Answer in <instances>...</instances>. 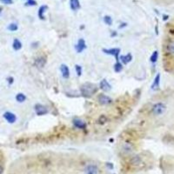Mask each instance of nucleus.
Listing matches in <instances>:
<instances>
[{"mask_svg":"<svg viewBox=\"0 0 174 174\" xmlns=\"http://www.w3.org/2000/svg\"><path fill=\"white\" fill-rule=\"evenodd\" d=\"M81 93L85 97H90L97 91V87L93 84L86 83L83 84L80 88Z\"/></svg>","mask_w":174,"mask_h":174,"instance_id":"1","label":"nucleus"},{"mask_svg":"<svg viewBox=\"0 0 174 174\" xmlns=\"http://www.w3.org/2000/svg\"><path fill=\"white\" fill-rule=\"evenodd\" d=\"M153 115L155 116H160V115H163L166 111V105L162 103V102H159V103H156L153 106Z\"/></svg>","mask_w":174,"mask_h":174,"instance_id":"2","label":"nucleus"},{"mask_svg":"<svg viewBox=\"0 0 174 174\" xmlns=\"http://www.w3.org/2000/svg\"><path fill=\"white\" fill-rule=\"evenodd\" d=\"M166 52L168 57H172L174 61V38H169L166 44Z\"/></svg>","mask_w":174,"mask_h":174,"instance_id":"3","label":"nucleus"},{"mask_svg":"<svg viewBox=\"0 0 174 174\" xmlns=\"http://www.w3.org/2000/svg\"><path fill=\"white\" fill-rule=\"evenodd\" d=\"M103 51H104V53H106V54H110V55H112L115 57V58H116V61L118 62L119 61V53H120V49L118 48H112V49H104L103 50Z\"/></svg>","mask_w":174,"mask_h":174,"instance_id":"4","label":"nucleus"},{"mask_svg":"<svg viewBox=\"0 0 174 174\" xmlns=\"http://www.w3.org/2000/svg\"><path fill=\"white\" fill-rule=\"evenodd\" d=\"M34 109H35V111H36V113H37L38 116L44 115V114H46V113L48 112L47 108H46L44 105H43V104H36V105H35Z\"/></svg>","mask_w":174,"mask_h":174,"instance_id":"5","label":"nucleus"},{"mask_svg":"<svg viewBox=\"0 0 174 174\" xmlns=\"http://www.w3.org/2000/svg\"><path fill=\"white\" fill-rule=\"evenodd\" d=\"M85 174H97L98 173V168L95 165H89L84 169Z\"/></svg>","mask_w":174,"mask_h":174,"instance_id":"6","label":"nucleus"},{"mask_svg":"<svg viewBox=\"0 0 174 174\" xmlns=\"http://www.w3.org/2000/svg\"><path fill=\"white\" fill-rule=\"evenodd\" d=\"M4 118L6 119L7 122H9L10 124H13L16 122L17 120V117L16 115L12 113V112H10V111H6L5 114H4Z\"/></svg>","mask_w":174,"mask_h":174,"instance_id":"7","label":"nucleus"},{"mask_svg":"<svg viewBox=\"0 0 174 174\" xmlns=\"http://www.w3.org/2000/svg\"><path fill=\"white\" fill-rule=\"evenodd\" d=\"M98 102L101 104H111V98L109 97L106 95H104V94H101L98 96V98H97Z\"/></svg>","mask_w":174,"mask_h":174,"instance_id":"8","label":"nucleus"},{"mask_svg":"<svg viewBox=\"0 0 174 174\" xmlns=\"http://www.w3.org/2000/svg\"><path fill=\"white\" fill-rule=\"evenodd\" d=\"M75 48H76L77 51L78 53L82 52L86 48V44H85V41L84 40L83 38H81V39L78 40L77 44L76 46H75Z\"/></svg>","mask_w":174,"mask_h":174,"instance_id":"9","label":"nucleus"},{"mask_svg":"<svg viewBox=\"0 0 174 174\" xmlns=\"http://www.w3.org/2000/svg\"><path fill=\"white\" fill-rule=\"evenodd\" d=\"M60 71H61V73H62V76L64 78H68L70 77V70L68 68V66L64 64H63L60 65Z\"/></svg>","mask_w":174,"mask_h":174,"instance_id":"10","label":"nucleus"},{"mask_svg":"<svg viewBox=\"0 0 174 174\" xmlns=\"http://www.w3.org/2000/svg\"><path fill=\"white\" fill-rule=\"evenodd\" d=\"M73 125L75 127L78 128V129H84L86 127L85 123L84 122L83 120L79 119V118H75L73 119Z\"/></svg>","mask_w":174,"mask_h":174,"instance_id":"11","label":"nucleus"},{"mask_svg":"<svg viewBox=\"0 0 174 174\" xmlns=\"http://www.w3.org/2000/svg\"><path fill=\"white\" fill-rule=\"evenodd\" d=\"M100 88H101V90H104V91H109V90H111V84L107 82L106 79H103L100 82Z\"/></svg>","mask_w":174,"mask_h":174,"instance_id":"12","label":"nucleus"},{"mask_svg":"<svg viewBox=\"0 0 174 174\" xmlns=\"http://www.w3.org/2000/svg\"><path fill=\"white\" fill-rule=\"evenodd\" d=\"M70 5L72 11H77V10L80 9L79 0H70Z\"/></svg>","mask_w":174,"mask_h":174,"instance_id":"13","label":"nucleus"},{"mask_svg":"<svg viewBox=\"0 0 174 174\" xmlns=\"http://www.w3.org/2000/svg\"><path fill=\"white\" fill-rule=\"evenodd\" d=\"M48 9V7L46 6V5H42L40 8H39V10H38V18L42 19V20H44V12L46 11V10Z\"/></svg>","mask_w":174,"mask_h":174,"instance_id":"14","label":"nucleus"},{"mask_svg":"<svg viewBox=\"0 0 174 174\" xmlns=\"http://www.w3.org/2000/svg\"><path fill=\"white\" fill-rule=\"evenodd\" d=\"M132 56L131 53H128V54H126V55L121 56V57H120V59H121V61H122V63H123L124 64H128V63L132 60Z\"/></svg>","mask_w":174,"mask_h":174,"instance_id":"15","label":"nucleus"},{"mask_svg":"<svg viewBox=\"0 0 174 174\" xmlns=\"http://www.w3.org/2000/svg\"><path fill=\"white\" fill-rule=\"evenodd\" d=\"M12 46H13V49L15 51H19V50L22 48V43H21L18 39L16 38V39H14Z\"/></svg>","mask_w":174,"mask_h":174,"instance_id":"16","label":"nucleus"},{"mask_svg":"<svg viewBox=\"0 0 174 174\" xmlns=\"http://www.w3.org/2000/svg\"><path fill=\"white\" fill-rule=\"evenodd\" d=\"M45 62H46V60L44 59V57H38V58L36 60V64H37L38 67H44Z\"/></svg>","mask_w":174,"mask_h":174,"instance_id":"17","label":"nucleus"},{"mask_svg":"<svg viewBox=\"0 0 174 174\" xmlns=\"http://www.w3.org/2000/svg\"><path fill=\"white\" fill-rule=\"evenodd\" d=\"M16 99H17V101H18V102H19V103H23V102H25V101L26 97H25V94H23V93H18V94H17V96H16Z\"/></svg>","mask_w":174,"mask_h":174,"instance_id":"18","label":"nucleus"},{"mask_svg":"<svg viewBox=\"0 0 174 174\" xmlns=\"http://www.w3.org/2000/svg\"><path fill=\"white\" fill-rule=\"evenodd\" d=\"M122 70H123V64L119 62V61L116 62V64H114V71H115L116 72H120Z\"/></svg>","mask_w":174,"mask_h":174,"instance_id":"19","label":"nucleus"},{"mask_svg":"<svg viewBox=\"0 0 174 174\" xmlns=\"http://www.w3.org/2000/svg\"><path fill=\"white\" fill-rule=\"evenodd\" d=\"M104 22L107 25H112V18L110 16H104Z\"/></svg>","mask_w":174,"mask_h":174,"instance_id":"20","label":"nucleus"},{"mask_svg":"<svg viewBox=\"0 0 174 174\" xmlns=\"http://www.w3.org/2000/svg\"><path fill=\"white\" fill-rule=\"evenodd\" d=\"M18 25L17 24H15V23H12V24H10L9 25V26H8V30L9 31H17L18 30Z\"/></svg>","mask_w":174,"mask_h":174,"instance_id":"21","label":"nucleus"},{"mask_svg":"<svg viewBox=\"0 0 174 174\" xmlns=\"http://www.w3.org/2000/svg\"><path fill=\"white\" fill-rule=\"evenodd\" d=\"M158 56H159V53H158V51H155L154 52H153V54L151 56V61L153 63H155L157 61V59H158Z\"/></svg>","mask_w":174,"mask_h":174,"instance_id":"22","label":"nucleus"},{"mask_svg":"<svg viewBox=\"0 0 174 174\" xmlns=\"http://www.w3.org/2000/svg\"><path fill=\"white\" fill-rule=\"evenodd\" d=\"M75 69H76L77 76H81V74H82V68H81V66L78 65V64H76L75 65Z\"/></svg>","mask_w":174,"mask_h":174,"instance_id":"23","label":"nucleus"},{"mask_svg":"<svg viewBox=\"0 0 174 174\" xmlns=\"http://www.w3.org/2000/svg\"><path fill=\"white\" fill-rule=\"evenodd\" d=\"M159 75H158V76L156 77V78H155V81H154V84H153V89L155 88V86H159Z\"/></svg>","mask_w":174,"mask_h":174,"instance_id":"24","label":"nucleus"},{"mask_svg":"<svg viewBox=\"0 0 174 174\" xmlns=\"http://www.w3.org/2000/svg\"><path fill=\"white\" fill-rule=\"evenodd\" d=\"M28 6H32V5H37V2L35 0H28L27 3L25 4Z\"/></svg>","mask_w":174,"mask_h":174,"instance_id":"25","label":"nucleus"},{"mask_svg":"<svg viewBox=\"0 0 174 174\" xmlns=\"http://www.w3.org/2000/svg\"><path fill=\"white\" fill-rule=\"evenodd\" d=\"M1 2L5 5H11L13 3L12 0H1Z\"/></svg>","mask_w":174,"mask_h":174,"instance_id":"26","label":"nucleus"},{"mask_svg":"<svg viewBox=\"0 0 174 174\" xmlns=\"http://www.w3.org/2000/svg\"><path fill=\"white\" fill-rule=\"evenodd\" d=\"M3 173V167L0 166V174Z\"/></svg>","mask_w":174,"mask_h":174,"instance_id":"27","label":"nucleus"},{"mask_svg":"<svg viewBox=\"0 0 174 174\" xmlns=\"http://www.w3.org/2000/svg\"><path fill=\"white\" fill-rule=\"evenodd\" d=\"M2 10H3V8L0 6V14H1V12H2Z\"/></svg>","mask_w":174,"mask_h":174,"instance_id":"28","label":"nucleus"}]
</instances>
